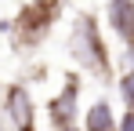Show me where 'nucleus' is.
I'll list each match as a JSON object with an SVG mask.
<instances>
[{
    "mask_svg": "<svg viewBox=\"0 0 134 131\" xmlns=\"http://www.w3.org/2000/svg\"><path fill=\"white\" fill-rule=\"evenodd\" d=\"M120 98H123V106L134 113V69H127V73L120 77Z\"/></svg>",
    "mask_w": 134,
    "mask_h": 131,
    "instance_id": "0eeeda50",
    "label": "nucleus"
},
{
    "mask_svg": "<svg viewBox=\"0 0 134 131\" xmlns=\"http://www.w3.org/2000/svg\"><path fill=\"white\" fill-rule=\"evenodd\" d=\"M80 77H65V87L47 102V120H51V128L54 131H69L76 128V120H80Z\"/></svg>",
    "mask_w": 134,
    "mask_h": 131,
    "instance_id": "20e7f679",
    "label": "nucleus"
},
{
    "mask_svg": "<svg viewBox=\"0 0 134 131\" xmlns=\"http://www.w3.org/2000/svg\"><path fill=\"white\" fill-rule=\"evenodd\" d=\"M109 26L123 44L134 47V0H109Z\"/></svg>",
    "mask_w": 134,
    "mask_h": 131,
    "instance_id": "39448f33",
    "label": "nucleus"
},
{
    "mask_svg": "<svg viewBox=\"0 0 134 131\" xmlns=\"http://www.w3.org/2000/svg\"><path fill=\"white\" fill-rule=\"evenodd\" d=\"M120 131H134V113H131V109L120 117Z\"/></svg>",
    "mask_w": 134,
    "mask_h": 131,
    "instance_id": "6e6552de",
    "label": "nucleus"
},
{
    "mask_svg": "<svg viewBox=\"0 0 134 131\" xmlns=\"http://www.w3.org/2000/svg\"><path fill=\"white\" fill-rule=\"evenodd\" d=\"M69 51H72L76 66H83L91 77H98V80H109L112 77V58L105 51L102 33H98V22L91 15H80L72 22V29H69Z\"/></svg>",
    "mask_w": 134,
    "mask_h": 131,
    "instance_id": "f257e3e1",
    "label": "nucleus"
},
{
    "mask_svg": "<svg viewBox=\"0 0 134 131\" xmlns=\"http://www.w3.org/2000/svg\"><path fill=\"white\" fill-rule=\"evenodd\" d=\"M69 131H76V128H69Z\"/></svg>",
    "mask_w": 134,
    "mask_h": 131,
    "instance_id": "1a4fd4ad",
    "label": "nucleus"
},
{
    "mask_svg": "<svg viewBox=\"0 0 134 131\" xmlns=\"http://www.w3.org/2000/svg\"><path fill=\"white\" fill-rule=\"evenodd\" d=\"M116 128H120V120L105 98H98L94 106L83 109V131H116Z\"/></svg>",
    "mask_w": 134,
    "mask_h": 131,
    "instance_id": "423d86ee",
    "label": "nucleus"
},
{
    "mask_svg": "<svg viewBox=\"0 0 134 131\" xmlns=\"http://www.w3.org/2000/svg\"><path fill=\"white\" fill-rule=\"evenodd\" d=\"M54 18H58V0H33L15 22V40L22 47H36L51 33Z\"/></svg>",
    "mask_w": 134,
    "mask_h": 131,
    "instance_id": "f03ea898",
    "label": "nucleus"
},
{
    "mask_svg": "<svg viewBox=\"0 0 134 131\" xmlns=\"http://www.w3.org/2000/svg\"><path fill=\"white\" fill-rule=\"evenodd\" d=\"M4 117L11 120V131H36V102L25 84L4 87Z\"/></svg>",
    "mask_w": 134,
    "mask_h": 131,
    "instance_id": "7ed1b4c3",
    "label": "nucleus"
},
{
    "mask_svg": "<svg viewBox=\"0 0 134 131\" xmlns=\"http://www.w3.org/2000/svg\"><path fill=\"white\" fill-rule=\"evenodd\" d=\"M116 131H120V128H116Z\"/></svg>",
    "mask_w": 134,
    "mask_h": 131,
    "instance_id": "9d476101",
    "label": "nucleus"
}]
</instances>
